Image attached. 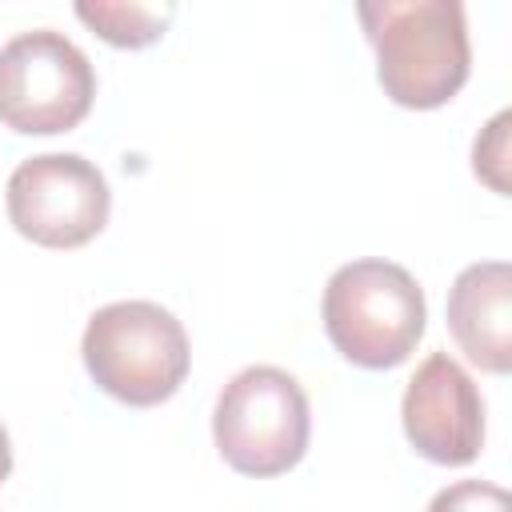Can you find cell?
Listing matches in <instances>:
<instances>
[{"label":"cell","mask_w":512,"mask_h":512,"mask_svg":"<svg viewBox=\"0 0 512 512\" xmlns=\"http://www.w3.org/2000/svg\"><path fill=\"white\" fill-rule=\"evenodd\" d=\"M308 396L284 368L252 364L236 372L212 412V440L228 468L240 476H280L296 468L308 452Z\"/></svg>","instance_id":"4"},{"label":"cell","mask_w":512,"mask_h":512,"mask_svg":"<svg viewBox=\"0 0 512 512\" xmlns=\"http://www.w3.org/2000/svg\"><path fill=\"white\" fill-rule=\"evenodd\" d=\"M424 292L416 276L392 260H352L328 276L324 332L356 368H396L424 336Z\"/></svg>","instance_id":"3"},{"label":"cell","mask_w":512,"mask_h":512,"mask_svg":"<svg viewBox=\"0 0 512 512\" xmlns=\"http://www.w3.org/2000/svg\"><path fill=\"white\" fill-rule=\"evenodd\" d=\"M508 112H500L484 136H476V148H472V168L480 180H488L496 192H508V176H504V164H508Z\"/></svg>","instance_id":"11"},{"label":"cell","mask_w":512,"mask_h":512,"mask_svg":"<svg viewBox=\"0 0 512 512\" xmlns=\"http://www.w3.org/2000/svg\"><path fill=\"white\" fill-rule=\"evenodd\" d=\"M428 512H512V496L488 480H456L432 496Z\"/></svg>","instance_id":"10"},{"label":"cell","mask_w":512,"mask_h":512,"mask_svg":"<svg viewBox=\"0 0 512 512\" xmlns=\"http://www.w3.org/2000/svg\"><path fill=\"white\" fill-rule=\"evenodd\" d=\"M404 436L432 464H472L484 448V400L472 376L448 356L432 352L404 388Z\"/></svg>","instance_id":"7"},{"label":"cell","mask_w":512,"mask_h":512,"mask_svg":"<svg viewBox=\"0 0 512 512\" xmlns=\"http://www.w3.org/2000/svg\"><path fill=\"white\" fill-rule=\"evenodd\" d=\"M80 352L96 388L132 408L164 404L192 364L184 324L152 300H116L96 308Z\"/></svg>","instance_id":"2"},{"label":"cell","mask_w":512,"mask_h":512,"mask_svg":"<svg viewBox=\"0 0 512 512\" xmlns=\"http://www.w3.org/2000/svg\"><path fill=\"white\" fill-rule=\"evenodd\" d=\"M448 332L484 372L512 368V268L504 260L468 264L448 292Z\"/></svg>","instance_id":"8"},{"label":"cell","mask_w":512,"mask_h":512,"mask_svg":"<svg viewBox=\"0 0 512 512\" xmlns=\"http://www.w3.org/2000/svg\"><path fill=\"white\" fill-rule=\"evenodd\" d=\"M356 16L400 108H440L464 88L472 48L460 0H364Z\"/></svg>","instance_id":"1"},{"label":"cell","mask_w":512,"mask_h":512,"mask_svg":"<svg viewBox=\"0 0 512 512\" xmlns=\"http://www.w3.org/2000/svg\"><path fill=\"white\" fill-rule=\"evenodd\" d=\"M96 100L88 56L56 28H32L0 48V124L24 136L76 128Z\"/></svg>","instance_id":"5"},{"label":"cell","mask_w":512,"mask_h":512,"mask_svg":"<svg viewBox=\"0 0 512 512\" xmlns=\"http://www.w3.org/2000/svg\"><path fill=\"white\" fill-rule=\"evenodd\" d=\"M8 472H12V444H8V432L0 424V484L8 480Z\"/></svg>","instance_id":"12"},{"label":"cell","mask_w":512,"mask_h":512,"mask_svg":"<svg viewBox=\"0 0 512 512\" xmlns=\"http://www.w3.org/2000/svg\"><path fill=\"white\" fill-rule=\"evenodd\" d=\"M172 4H116V0H80L76 16L116 48H144L164 36L172 20Z\"/></svg>","instance_id":"9"},{"label":"cell","mask_w":512,"mask_h":512,"mask_svg":"<svg viewBox=\"0 0 512 512\" xmlns=\"http://www.w3.org/2000/svg\"><path fill=\"white\" fill-rule=\"evenodd\" d=\"M4 204L24 240L40 248H80L108 224L112 192L92 160L76 152H44L16 164Z\"/></svg>","instance_id":"6"}]
</instances>
